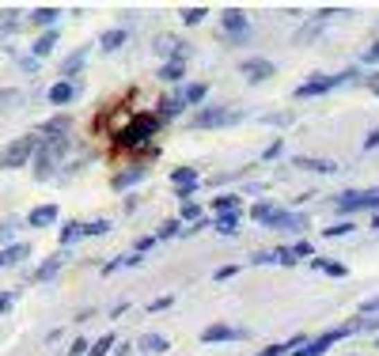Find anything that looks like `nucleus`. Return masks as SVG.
<instances>
[{
    "label": "nucleus",
    "instance_id": "ddd939ff",
    "mask_svg": "<svg viewBox=\"0 0 379 356\" xmlns=\"http://www.w3.org/2000/svg\"><path fill=\"white\" fill-rule=\"evenodd\" d=\"M239 72H243L251 84H265V80H273V61H265V57H247V61H239Z\"/></svg>",
    "mask_w": 379,
    "mask_h": 356
},
{
    "label": "nucleus",
    "instance_id": "e433bc0d",
    "mask_svg": "<svg viewBox=\"0 0 379 356\" xmlns=\"http://www.w3.org/2000/svg\"><path fill=\"white\" fill-rule=\"evenodd\" d=\"M118 345V337L114 334H103L99 341H91V349H87V356H110V349Z\"/></svg>",
    "mask_w": 379,
    "mask_h": 356
},
{
    "label": "nucleus",
    "instance_id": "79ce46f5",
    "mask_svg": "<svg viewBox=\"0 0 379 356\" xmlns=\"http://www.w3.org/2000/svg\"><path fill=\"white\" fill-rule=\"evenodd\" d=\"M15 228H19L15 220H0V247H12L15 242Z\"/></svg>",
    "mask_w": 379,
    "mask_h": 356
},
{
    "label": "nucleus",
    "instance_id": "c9c22d12",
    "mask_svg": "<svg viewBox=\"0 0 379 356\" xmlns=\"http://www.w3.org/2000/svg\"><path fill=\"white\" fill-rule=\"evenodd\" d=\"M273 265H285V269H292V265H300V258H296L292 247H277V250H273Z\"/></svg>",
    "mask_w": 379,
    "mask_h": 356
},
{
    "label": "nucleus",
    "instance_id": "bb28decb",
    "mask_svg": "<svg viewBox=\"0 0 379 356\" xmlns=\"http://www.w3.org/2000/svg\"><path fill=\"white\" fill-rule=\"evenodd\" d=\"M300 345H308V337H303V334H296V337H288V341L265 345V349H262V353H254V356H285V353H296Z\"/></svg>",
    "mask_w": 379,
    "mask_h": 356
},
{
    "label": "nucleus",
    "instance_id": "6e6552de",
    "mask_svg": "<svg viewBox=\"0 0 379 356\" xmlns=\"http://www.w3.org/2000/svg\"><path fill=\"white\" fill-rule=\"evenodd\" d=\"M265 228L288 231V235H303V231L311 228V216H308V213H292V208H277V216H273Z\"/></svg>",
    "mask_w": 379,
    "mask_h": 356
},
{
    "label": "nucleus",
    "instance_id": "cd10ccee",
    "mask_svg": "<svg viewBox=\"0 0 379 356\" xmlns=\"http://www.w3.org/2000/svg\"><path fill=\"white\" fill-rule=\"evenodd\" d=\"M220 213H243V197L239 193H216L213 216H220Z\"/></svg>",
    "mask_w": 379,
    "mask_h": 356
},
{
    "label": "nucleus",
    "instance_id": "5701e85b",
    "mask_svg": "<svg viewBox=\"0 0 379 356\" xmlns=\"http://www.w3.org/2000/svg\"><path fill=\"white\" fill-rule=\"evenodd\" d=\"M84 61H87V46H80V50H72L69 57L61 61V76H64V80H76L80 69H84Z\"/></svg>",
    "mask_w": 379,
    "mask_h": 356
},
{
    "label": "nucleus",
    "instance_id": "1a4fd4ad",
    "mask_svg": "<svg viewBox=\"0 0 379 356\" xmlns=\"http://www.w3.org/2000/svg\"><path fill=\"white\" fill-rule=\"evenodd\" d=\"M251 337V330L243 326H231V322H213V326L201 330V341L205 345H224V341H247Z\"/></svg>",
    "mask_w": 379,
    "mask_h": 356
},
{
    "label": "nucleus",
    "instance_id": "a211bd4d",
    "mask_svg": "<svg viewBox=\"0 0 379 356\" xmlns=\"http://www.w3.org/2000/svg\"><path fill=\"white\" fill-rule=\"evenodd\" d=\"M64 262H69V254H64V250H58V254H50V258H46V262L35 269V281H38V285L53 281V277H58V273L64 269Z\"/></svg>",
    "mask_w": 379,
    "mask_h": 356
},
{
    "label": "nucleus",
    "instance_id": "864d4df0",
    "mask_svg": "<svg viewBox=\"0 0 379 356\" xmlns=\"http://www.w3.org/2000/svg\"><path fill=\"white\" fill-rule=\"evenodd\" d=\"M251 265H273V250H254Z\"/></svg>",
    "mask_w": 379,
    "mask_h": 356
},
{
    "label": "nucleus",
    "instance_id": "bf43d9fd",
    "mask_svg": "<svg viewBox=\"0 0 379 356\" xmlns=\"http://www.w3.org/2000/svg\"><path fill=\"white\" fill-rule=\"evenodd\" d=\"M12 303H15V296H12V292H0V314L12 311Z\"/></svg>",
    "mask_w": 379,
    "mask_h": 356
},
{
    "label": "nucleus",
    "instance_id": "473e14b6",
    "mask_svg": "<svg viewBox=\"0 0 379 356\" xmlns=\"http://www.w3.org/2000/svg\"><path fill=\"white\" fill-rule=\"evenodd\" d=\"M61 250H69L72 247V242H80V239H84V224H80V220H69V224H64V228H61Z\"/></svg>",
    "mask_w": 379,
    "mask_h": 356
},
{
    "label": "nucleus",
    "instance_id": "dca6fc26",
    "mask_svg": "<svg viewBox=\"0 0 379 356\" xmlns=\"http://www.w3.org/2000/svg\"><path fill=\"white\" fill-rule=\"evenodd\" d=\"M292 163L300 167V171H311V175H337L342 171L334 159H322V156H292Z\"/></svg>",
    "mask_w": 379,
    "mask_h": 356
},
{
    "label": "nucleus",
    "instance_id": "a19ab883",
    "mask_svg": "<svg viewBox=\"0 0 379 356\" xmlns=\"http://www.w3.org/2000/svg\"><path fill=\"white\" fill-rule=\"evenodd\" d=\"M349 231H357V228H353V220H342V224H330L322 235H326V239H342V235H349Z\"/></svg>",
    "mask_w": 379,
    "mask_h": 356
},
{
    "label": "nucleus",
    "instance_id": "4be33fe9",
    "mask_svg": "<svg viewBox=\"0 0 379 356\" xmlns=\"http://www.w3.org/2000/svg\"><path fill=\"white\" fill-rule=\"evenodd\" d=\"M27 224L30 228H53L58 224V205H38V208H30V216H27Z\"/></svg>",
    "mask_w": 379,
    "mask_h": 356
},
{
    "label": "nucleus",
    "instance_id": "8fccbe9b",
    "mask_svg": "<svg viewBox=\"0 0 379 356\" xmlns=\"http://www.w3.org/2000/svg\"><path fill=\"white\" fill-rule=\"evenodd\" d=\"M322 273H326V277H334V281H342V277H345V273H349V269H345L342 262H330V258H326V269H322Z\"/></svg>",
    "mask_w": 379,
    "mask_h": 356
},
{
    "label": "nucleus",
    "instance_id": "f704fd0d",
    "mask_svg": "<svg viewBox=\"0 0 379 356\" xmlns=\"http://www.w3.org/2000/svg\"><path fill=\"white\" fill-rule=\"evenodd\" d=\"M175 235H182V220H179V216H171V220H164V224H159L156 242H167V239H175Z\"/></svg>",
    "mask_w": 379,
    "mask_h": 356
},
{
    "label": "nucleus",
    "instance_id": "c756f323",
    "mask_svg": "<svg viewBox=\"0 0 379 356\" xmlns=\"http://www.w3.org/2000/svg\"><path fill=\"white\" fill-rule=\"evenodd\" d=\"M159 80L164 84H182L186 80V61H164L159 64Z\"/></svg>",
    "mask_w": 379,
    "mask_h": 356
},
{
    "label": "nucleus",
    "instance_id": "13d9d810",
    "mask_svg": "<svg viewBox=\"0 0 379 356\" xmlns=\"http://www.w3.org/2000/svg\"><path fill=\"white\" fill-rule=\"evenodd\" d=\"M379 148V129H368V136H364V152H372Z\"/></svg>",
    "mask_w": 379,
    "mask_h": 356
},
{
    "label": "nucleus",
    "instance_id": "7c9ffc66",
    "mask_svg": "<svg viewBox=\"0 0 379 356\" xmlns=\"http://www.w3.org/2000/svg\"><path fill=\"white\" fill-rule=\"evenodd\" d=\"M239 220H243V213H220V216H213V228L220 231V235H236Z\"/></svg>",
    "mask_w": 379,
    "mask_h": 356
},
{
    "label": "nucleus",
    "instance_id": "5fc2aeb1",
    "mask_svg": "<svg viewBox=\"0 0 379 356\" xmlns=\"http://www.w3.org/2000/svg\"><path fill=\"white\" fill-rule=\"evenodd\" d=\"M281 152H285V141H273V144H270V148H265V152H262V159H277V156H281Z\"/></svg>",
    "mask_w": 379,
    "mask_h": 356
},
{
    "label": "nucleus",
    "instance_id": "37998d69",
    "mask_svg": "<svg viewBox=\"0 0 379 356\" xmlns=\"http://www.w3.org/2000/svg\"><path fill=\"white\" fill-rule=\"evenodd\" d=\"M292 250H296V258H300V262H303V258H315V247H311V239H296Z\"/></svg>",
    "mask_w": 379,
    "mask_h": 356
},
{
    "label": "nucleus",
    "instance_id": "6e6d98bb",
    "mask_svg": "<svg viewBox=\"0 0 379 356\" xmlns=\"http://www.w3.org/2000/svg\"><path fill=\"white\" fill-rule=\"evenodd\" d=\"M360 314H379V296L364 299V303H360Z\"/></svg>",
    "mask_w": 379,
    "mask_h": 356
},
{
    "label": "nucleus",
    "instance_id": "a18cd8bd",
    "mask_svg": "<svg viewBox=\"0 0 379 356\" xmlns=\"http://www.w3.org/2000/svg\"><path fill=\"white\" fill-rule=\"evenodd\" d=\"M209 228H213V220H209V216H201V220L186 224V231H182V235H201V231H209Z\"/></svg>",
    "mask_w": 379,
    "mask_h": 356
},
{
    "label": "nucleus",
    "instance_id": "a878e982",
    "mask_svg": "<svg viewBox=\"0 0 379 356\" xmlns=\"http://www.w3.org/2000/svg\"><path fill=\"white\" fill-rule=\"evenodd\" d=\"M277 201H270V197H262V201H254V205H251V220L254 224H262V228H265V224H270L273 220V216H277Z\"/></svg>",
    "mask_w": 379,
    "mask_h": 356
},
{
    "label": "nucleus",
    "instance_id": "6ab92c4d",
    "mask_svg": "<svg viewBox=\"0 0 379 356\" xmlns=\"http://www.w3.org/2000/svg\"><path fill=\"white\" fill-rule=\"evenodd\" d=\"M179 91H182V99H186L190 110L205 107V99H209V84H205V80H190V84H182Z\"/></svg>",
    "mask_w": 379,
    "mask_h": 356
},
{
    "label": "nucleus",
    "instance_id": "58836bf2",
    "mask_svg": "<svg viewBox=\"0 0 379 356\" xmlns=\"http://www.w3.org/2000/svg\"><path fill=\"white\" fill-rule=\"evenodd\" d=\"M209 15V8L205 4H193V8H182V23H186V27H197L201 19H205Z\"/></svg>",
    "mask_w": 379,
    "mask_h": 356
},
{
    "label": "nucleus",
    "instance_id": "052dcab7",
    "mask_svg": "<svg viewBox=\"0 0 379 356\" xmlns=\"http://www.w3.org/2000/svg\"><path fill=\"white\" fill-rule=\"evenodd\" d=\"M136 208H141V197H136V193H129V197H125V216L136 213Z\"/></svg>",
    "mask_w": 379,
    "mask_h": 356
},
{
    "label": "nucleus",
    "instance_id": "412c9836",
    "mask_svg": "<svg viewBox=\"0 0 379 356\" xmlns=\"http://www.w3.org/2000/svg\"><path fill=\"white\" fill-rule=\"evenodd\" d=\"M125 42H129V30H125V27H110V30H103V35H99V50H103V53L122 50Z\"/></svg>",
    "mask_w": 379,
    "mask_h": 356
},
{
    "label": "nucleus",
    "instance_id": "ea45409f",
    "mask_svg": "<svg viewBox=\"0 0 379 356\" xmlns=\"http://www.w3.org/2000/svg\"><path fill=\"white\" fill-rule=\"evenodd\" d=\"M179 220H182V224L201 220V205H197V201H182V208H179Z\"/></svg>",
    "mask_w": 379,
    "mask_h": 356
},
{
    "label": "nucleus",
    "instance_id": "4468645a",
    "mask_svg": "<svg viewBox=\"0 0 379 356\" xmlns=\"http://www.w3.org/2000/svg\"><path fill=\"white\" fill-rule=\"evenodd\" d=\"M182 110H190L186 107V99H182V91H171V95H164V99L156 103V114H159V121H175V118H182Z\"/></svg>",
    "mask_w": 379,
    "mask_h": 356
},
{
    "label": "nucleus",
    "instance_id": "393cba45",
    "mask_svg": "<svg viewBox=\"0 0 379 356\" xmlns=\"http://www.w3.org/2000/svg\"><path fill=\"white\" fill-rule=\"evenodd\" d=\"M35 133H38V136H61V133H72V118H69V114H58V118L42 121Z\"/></svg>",
    "mask_w": 379,
    "mask_h": 356
},
{
    "label": "nucleus",
    "instance_id": "de8ad7c7",
    "mask_svg": "<svg viewBox=\"0 0 379 356\" xmlns=\"http://www.w3.org/2000/svg\"><path fill=\"white\" fill-rule=\"evenodd\" d=\"M236 178H243V171H224V175H216V178H209V186H216L220 190L224 182H236Z\"/></svg>",
    "mask_w": 379,
    "mask_h": 356
},
{
    "label": "nucleus",
    "instance_id": "2eb2a0df",
    "mask_svg": "<svg viewBox=\"0 0 379 356\" xmlns=\"http://www.w3.org/2000/svg\"><path fill=\"white\" fill-rule=\"evenodd\" d=\"M76 95H80V80H58V84L46 91V99H50V107H69Z\"/></svg>",
    "mask_w": 379,
    "mask_h": 356
},
{
    "label": "nucleus",
    "instance_id": "e2e57ef3",
    "mask_svg": "<svg viewBox=\"0 0 379 356\" xmlns=\"http://www.w3.org/2000/svg\"><path fill=\"white\" fill-rule=\"evenodd\" d=\"M368 87H372V91L379 95V72H372V76H368Z\"/></svg>",
    "mask_w": 379,
    "mask_h": 356
},
{
    "label": "nucleus",
    "instance_id": "2f4dec72",
    "mask_svg": "<svg viewBox=\"0 0 379 356\" xmlns=\"http://www.w3.org/2000/svg\"><path fill=\"white\" fill-rule=\"evenodd\" d=\"M23 103V91L19 87H0V114H15Z\"/></svg>",
    "mask_w": 379,
    "mask_h": 356
},
{
    "label": "nucleus",
    "instance_id": "72a5a7b5",
    "mask_svg": "<svg viewBox=\"0 0 379 356\" xmlns=\"http://www.w3.org/2000/svg\"><path fill=\"white\" fill-rule=\"evenodd\" d=\"M23 27V19H19V12H15V8H8V12H0V35L4 38H12L15 30Z\"/></svg>",
    "mask_w": 379,
    "mask_h": 356
},
{
    "label": "nucleus",
    "instance_id": "39448f33",
    "mask_svg": "<svg viewBox=\"0 0 379 356\" xmlns=\"http://www.w3.org/2000/svg\"><path fill=\"white\" fill-rule=\"evenodd\" d=\"M220 30H224V42L228 46H247L254 38V27L247 19L243 8H224L220 12Z\"/></svg>",
    "mask_w": 379,
    "mask_h": 356
},
{
    "label": "nucleus",
    "instance_id": "4c0bfd02",
    "mask_svg": "<svg viewBox=\"0 0 379 356\" xmlns=\"http://www.w3.org/2000/svg\"><path fill=\"white\" fill-rule=\"evenodd\" d=\"M114 228V224L103 216V220H91V224H84V239H99V235H107V231Z\"/></svg>",
    "mask_w": 379,
    "mask_h": 356
},
{
    "label": "nucleus",
    "instance_id": "c03bdc74",
    "mask_svg": "<svg viewBox=\"0 0 379 356\" xmlns=\"http://www.w3.org/2000/svg\"><path fill=\"white\" fill-rule=\"evenodd\" d=\"M262 121H265V125H292L296 114H292V110H285V114H265Z\"/></svg>",
    "mask_w": 379,
    "mask_h": 356
},
{
    "label": "nucleus",
    "instance_id": "f8f14e48",
    "mask_svg": "<svg viewBox=\"0 0 379 356\" xmlns=\"http://www.w3.org/2000/svg\"><path fill=\"white\" fill-rule=\"evenodd\" d=\"M152 46H156V53L167 57V61H186L190 57V46L182 42V38H175V35H159Z\"/></svg>",
    "mask_w": 379,
    "mask_h": 356
},
{
    "label": "nucleus",
    "instance_id": "680f3d73",
    "mask_svg": "<svg viewBox=\"0 0 379 356\" xmlns=\"http://www.w3.org/2000/svg\"><path fill=\"white\" fill-rule=\"evenodd\" d=\"M114 349H118L114 356H133V345H129V341H118V345H114Z\"/></svg>",
    "mask_w": 379,
    "mask_h": 356
},
{
    "label": "nucleus",
    "instance_id": "69168bd1",
    "mask_svg": "<svg viewBox=\"0 0 379 356\" xmlns=\"http://www.w3.org/2000/svg\"><path fill=\"white\" fill-rule=\"evenodd\" d=\"M376 349H379V337H376Z\"/></svg>",
    "mask_w": 379,
    "mask_h": 356
},
{
    "label": "nucleus",
    "instance_id": "b1692460",
    "mask_svg": "<svg viewBox=\"0 0 379 356\" xmlns=\"http://www.w3.org/2000/svg\"><path fill=\"white\" fill-rule=\"evenodd\" d=\"M58 30H42V35H38L35 38V46H30V57H35V61H42V57H50V53H53V46H58Z\"/></svg>",
    "mask_w": 379,
    "mask_h": 356
},
{
    "label": "nucleus",
    "instance_id": "423d86ee",
    "mask_svg": "<svg viewBox=\"0 0 379 356\" xmlns=\"http://www.w3.org/2000/svg\"><path fill=\"white\" fill-rule=\"evenodd\" d=\"M357 334V322H345V326H330V330H322L319 337H308V345H300L292 356H326V349H334L337 341H345V337H353Z\"/></svg>",
    "mask_w": 379,
    "mask_h": 356
},
{
    "label": "nucleus",
    "instance_id": "c85d7f7f",
    "mask_svg": "<svg viewBox=\"0 0 379 356\" xmlns=\"http://www.w3.org/2000/svg\"><path fill=\"white\" fill-rule=\"evenodd\" d=\"M136 349H141L144 356H156V353H167V349H171V341H167L164 334H144L141 341H136Z\"/></svg>",
    "mask_w": 379,
    "mask_h": 356
},
{
    "label": "nucleus",
    "instance_id": "aec40b11",
    "mask_svg": "<svg viewBox=\"0 0 379 356\" xmlns=\"http://www.w3.org/2000/svg\"><path fill=\"white\" fill-rule=\"evenodd\" d=\"M27 258H30V247H27V242H12V247H0V273L12 269V265H19V262H27Z\"/></svg>",
    "mask_w": 379,
    "mask_h": 356
},
{
    "label": "nucleus",
    "instance_id": "0eeeda50",
    "mask_svg": "<svg viewBox=\"0 0 379 356\" xmlns=\"http://www.w3.org/2000/svg\"><path fill=\"white\" fill-rule=\"evenodd\" d=\"M357 76H360V69H345V72H334V76H311L296 87V99H319V95H330L334 87L349 84V80H357Z\"/></svg>",
    "mask_w": 379,
    "mask_h": 356
},
{
    "label": "nucleus",
    "instance_id": "f257e3e1",
    "mask_svg": "<svg viewBox=\"0 0 379 356\" xmlns=\"http://www.w3.org/2000/svg\"><path fill=\"white\" fill-rule=\"evenodd\" d=\"M159 129H164V121H159L156 110H136V114L129 118V125H122V129L114 133V148H122V152L148 148V144L156 141Z\"/></svg>",
    "mask_w": 379,
    "mask_h": 356
},
{
    "label": "nucleus",
    "instance_id": "9d476101",
    "mask_svg": "<svg viewBox=\"0 0 379 356\" xmlns=\"http://www.w3.org/2000/svg\"><path fill=\"white\" fill-rule=\"evenodd\" d=\"M171 186H175V197L179 201H193V193H197V186H201V175L193 171V167H175Z\"/></svg>",
    "mask_w": 379,
    "mask_h": 356
},
{
    "label": "nucleus",
    "instance_id": "f3484780",
    "mask_svg": "<svg viewBox=\"0 0 379 356\" xmlns=\"http://www.w3.org/2000/svg\"><path fill=\"white\" fill-rule=\"evenodd\" d=\"M58 19H61V8H53V4H42V8H35L30 12V27H38V30H58Z\"/></svg>",
    "mask_w": 379,
    "mask_h": 356
},
{
    "label": "nucleus",
    "instance_id": "09e8293b",
    "mask_svg": "<svg viewBox=\"0 0 379 356\" xmlns=\"http://www.w3.org/2000/svg\"><path fill=\"white\" fill-rule=\"evenodd\" d=\"M175 303V296H159V299H152L148 303V314H159V311H167V307Z\"/></svg>",
    "mask_w": 379,
    "mask_h": 356
},
{
    "label": "nucleus",
    "instance_id": "49530a36",
    "mask_svg": "<svg viewBox=\"0 0 379 356\" xmlns=\"http://www.w3.org/2000/svg\"><path fill=\"white\" fill-rule=\"evenodd\" d=\"M360 64H372V69H376V64H379V38H376L372 46H368L364 53H360Z\"/></svg>",
    "mask_w": 379,
    "mask_h": 356
},
{
    "label": "nucleus",
    "instance_id": "f03ea898",
    "mask_svg": "<svg viewBox=\"0 0 379 356\" xmlns=\"http://www.w3.org/2000/svg\"><path fill=\"white\" fill-rule=\"evenodd\" d=\"M69 133L61 136H38V152L35 159H30V167H35V178L38 182H46V178H53V171L64 163V156H69Z\"/></svg>",
    "mask_w": 379,
    "mask_h": 356
},
{
    "label": "nucleus",
    "instance_id": "0e129e2a",
    "mask_svg": "<svg viewBox=\"0 0 379 356\" xmlns=\"http://www.w3.org/2000/svg\"><path fill=\"white\" fill-rule=\"evenodd\" d=\"M372 231H379V216H372Z\"/></svg>",
    "mask_w": 379,
    "mask_h": 356
},
{
    "label": "nucleus",
    "instance_id": "4d7b16f0",
    "mask_svg": "<svg viewBox=\"0 0 379 356\" xmlns=\"http://www.w3.org/2000/svg\"><path fill=\"white\" fill-rule=\"evenodd\" d=\"M156 247V235H141L136 239V254H144V250H152Z\"/></svg>",
    "mask_w": 379,
    "mask_h": 356
},
{
    "label": "nucleus",
    "instance_id": "3c124183",
    "mask_svg": "<svg viewBox=\"0 0 379 356\" xmlns=\"http://www.w3.org/2000/svg\"><path fill=\"white\" fill-rule=\"evenodd\" d=\"M87 349H91V341H87V337H76V341L69 345V356H87Z\"/></svg>",
    "mask_w": 379,
    "mask_h": 356
},
{
    "label": "nucleus",
    "instance_id": "20e7f679",
    "mask_svg": "<svg viewBox=\"0 0 379 356\" xmlns=\"http://www.w3.org/2000/svg\"><path fill=\"white\" fill-rule=\"evenodd\" d=\"M38 152V133H23L15 136L12 144H4V152H0V171H19L23 163H30Z\"/></svg>",
    "mask_w": 379,
    "mask_h": 356
},
{
    "label": "nucleus",
    "instance_id": "603ef678",
    "mask_svg": "<svg viewBox=\"0 0 379 356\" xmlns=\"http://www.w3.org/2000/svg\"><path fill=\"white\" fill-rule=\"evenodd\" d=\"M236 273H239V265H220V269L213 273V281H216V285H220V281H231V277H236Z\"/></svg>",
    "mask_w": 379,
    "mask_h": 356
},
{
    "label": "nucleus",
    "instance_id": "9b49d317",
    "mask_svg": "<svg viewBox=\"0 0 379 356\" xmlns=\"http://www.w3.org/2000/svg\"><path fill=\"white\" fill-rule=\"evenodd\" d=\"M144 178H148V167L133 163V167H125V171H118L114 178H110V190L114 193H133V186H141Z\"/></svg>",
    "mask_w": 379,
    "mask_h": 356
},
{
    "label": "nucleus",
    "instance_id": "7ed1b4c3",
    "mask_svg": "<svg viewBox=\"0 0 379 356\" xmlns=\"http://www.w3.org/2000/svg\"><path fill=\"white\" fill-rule=\"evenodd\" d=\"M243 121V110L239 107H216V103H205L190 114V129H228Z\"/></svg>",
    "mask_w": 379,
    "mask_h": 356
}]
</instances>
